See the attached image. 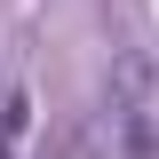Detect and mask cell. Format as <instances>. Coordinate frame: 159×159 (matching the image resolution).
<instances>
[{"label": "cell", "mask_w": 159, "mask_h": 159, "mask_svg": "<svg viewBox=\"0 0 159 159\" xmlns=\"http://www.w3.org/2000/svg\"><path fill=\"white\" fill-rule=\"evenodd\" d=\"M0 159H8V143H0Z\"/></svg>", "instance_id": "1"}]
</instances>
